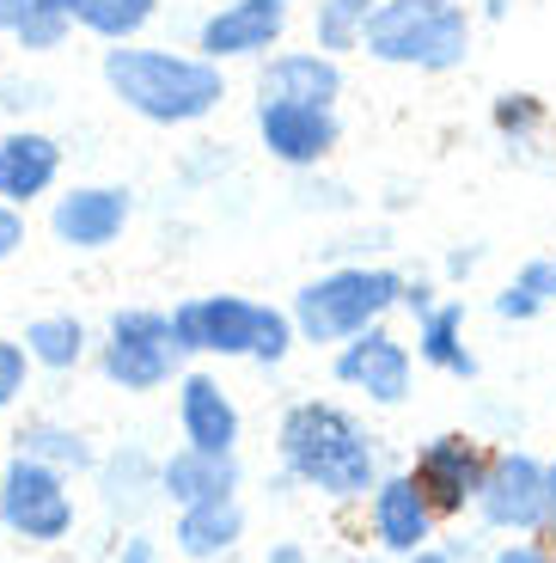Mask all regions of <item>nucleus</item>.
<instances>
[{"label":"nucleus","mask_w":556,"mask_h":563,"mask_svg":"<svg viewBox=\"0 0 556 563\" xmlns=\"http://www.w3.org/2000/svg\"><path fill=\"white\" fill-rule=\"evenodd\" d=\"M288 31V0H226L221 13L202 25L196 49L209 62H226V56H264L269 43Z\"/></svg>","instance_id":"nucleus-13"},{"label":"nucleus","mask_w":556,"mask_h":563,"mask_svg":"<svg viewBox=\"0 0 556 563\" xmlns=\"http://www.w3.org/2000/svg\"><path fill=\"white\" fill-rule=\"evenodd\" d=\"M238 490V460L233 453H196L178 448L171 460H159V496L171 508L209 503V496H233Z\"/></svg>","instance_id":"nucleus-18"},{"label":"nucleus","mask_w":556,"mask_h":563,"mask_svg":"<svg viewBox=\"0 0 556 563\" xmlns=\"http://www.w3.org/2000/svg\"><path fill=\"white\" fill-rule=\"evenodd\" d=\"M276 453L288 465V478L324 490L331 503H355V496H374L379 484V453L367 441V429L348 417L343 405H293L276 429Z\"/></svg>","instance_id":"nucleus-1"},{"label":"nucleus","mask_w":556,"mask_h":563,"mask_svg":"<svg viewBox=\"0 0 556 563\" xmlns=\"http://www.w3.org/2000/svg\"><path fill=\"white\" fill-rule=\"evenodd\" d=\"M416 362L441 367V374H453V380H477V355L465 350V307H459V300H446V307L422 312Z\"/></svg>","instance_id":"nucleus-20"},{"label":"nucleus","mask_w":556,"mask_h":563,"mask_svg":"<svg viewBox=\"0 0 556 563\" xmlns=\"http://www.w3.org/2000/svg\"><path fill=\"white\" fill-rule=\"evenodd\" d=\"M171 343L184 355H251V331H257V300L238 295H196L166 312Z\"/></svg>","instance_id":"nucleus-9"},{"label":"nucleus","mask_w":556,"mask_h":563,"mask_svg":"<svg viewBox=\"0 0 556 563\" xmlns=\"http://www.w3.org/2000/svg\"><path fill=\"white\" fill-rule=\"evenodd\" d=\"M178 362L184 350L171 343V319L154 307H123L104 331V350H98L104 380L123 393H159L166 380H178Z\"/></svg>","instance_id":"nucleus-6"},{"label":"nucleus","mask_w":556,"mask_h":563,"mask_svg":"<svg viewBox=\"0 0 556 563\" xmlns=\"http://www.w3.org/2000/svg\"><path fill=\"white\" fill-rule=\"evenodd\" d=\"M13 453H31V460H43V465H56V472H92L98 465V453H92V441L80 435V429H68V422H49V417H31L25 429L13 435Z\"/></svg>","instance_id":"nucleus-23"},{"label":"nucleus","mask_w":556,"mask_h":563,"mask_svg":"<svg viewBox=\"0 0 556 563\" xmlns=\"http://www.w3.org/2000/svg\"><path fill=\"white\" fill-rule=\"evenodd\" d=\"M257 92H264V104H331L343 92V68L324 49H293V56L269 62Z\"/></svg>","instance_id":"nucleus-17"},{"label":"nucleus","mask_w":556,"mask_h":563,"mask_svg":"<svg viewBox=\"0 0 556 563\" xmlns=\"http://www.w3.org/2000/svg\"><path fill=\"white\" fill-rule=\"evenodd\" d=\"M477 515L489 527H501V533H538L556 515V490H551L544 460H532V453H489Z\"/></svg>","instance_id":"nucleus-7"},{"label":"nucleus","mask_w":556,"mask_h":563,"mask_svg":"<svg viewBox=\"0 0 556 563\" xmlns=\"http://www.w3.org/2000/svg\"><path fill=\"white\" fill-rule=\"evenodd\" d=\"M49 227L74 252H104V245L123 240V227H129V190H116V184H80V190L56 197Z\"/></svg>","instance_id":"nucleus-11"},{"label":"nucleus","mask_w":556,"mask_h":563,"mask_svg":"<svg viewBox=\"0 0 556 563\" xmlns=\"http://www.w3.org/2000/svg\"><path fill=\"white\" fill-rule=\"evenodd\" d=\"M367 521H374L379 545L398 551V558H410V551H422L434 539V508L422 503V490L410 484V472L374 484V496H367Z\"/></svg>","instance_id":"nucleus-15"},{"label":"nucleus","mask_w":556,"mask_h":563,"mask_svg":"<svg viewBox=\"0 0 556 563\" xmlns=\"http://www.w3.org/2000/svg\"><path fill=\"white\" fill-rule=\"evenodd\" d=\"M159 13V0H86L80 7V25L104 43H129L147 19Z\"/></svg>","instance_id":"nucleus-24"},{"label":"nucleus","mask_w":556,"mask_h":563,"mask_svg":"<svg viewBox=\"0 0 556 563\" xmlns=\"http://www.w3.org/2000/svg\"><path fill=\"white\" fill-rule=\"evenodd\" d=\"M544 117V104L532 99V92H508V99H496V129L501 135H532Z\"/></svg>","instance_id":"nucleus-30"},{"label":"nucleus","mask_w":556,"mask_h":563,"mask_svg":"<svg viewBox=\"0 0 556 563\" xmlns=\"http://www.w3.org/2000/svg\"><path fill=\"white\" fill-rule=\"evenodd\" d=\"M483 472H489L483 441H471V435H434L429 448L416 453V465H410V484H416L422 503L434 508V521H453V515H465V508L477 503Z\"/></svg>","instance_id":"nucleus-8"},{"label":"nucleus","mask_w":556,"mask_h":563,"mask_svg":"<svg viewBox=\"0 0 556 563\" xmlns=\"http://www.w3.org/2000/svg\"><path fill=\"white\" fill-rule=\"evenodd\" d=\"M25 355L31 367H49V374H68V367L86 362V319H74V312H43V319L25 324Z\"/></svg>","instance_id":"nucleus-22"},{"label":"nucleus","mask_w":556,"mask_h":563,"mask_svg":"<svg viewBox=\"0 0 556 563\" xmlns=\"http://www.w3.org/2000/svg\"><path fill=\"white\" fill-rule=\"evenodd\" d=\"M269 563H307V551H300V545H276V551H269Z\"/></svg>","instance_id":"nucleus-36"},{"label":"nucleus","mask_w":556,"mask_h":563,"mask_svg":"<svg viewBox=\"0 0 556 563\" xmlns=\"http://www.w3.org/2000/svg\"><path fill=\"white\" fill-rule=\"evenodd\" d=\"M25 386H31V355H25V343L0 338V410L19 405V398H25Z\"/></svg>","instance_id":"nucleus-29"},{"label":"nucleus","mask_w":556,"mask_h":563,"mask_svg":"<svg viewBox=\"0 0 556 563\" xmlns=\"http://www.w3.org/2000/svg\"><path fill=\"white\" fill-rule=\"evenodd\" d=\"M410 563H453V551H434V545H422V551H410Z\"/></svg>","instance_id":"nucleus-37"},{"label":"nucleus","mask_w":556,"mask_h":563,"mask_svg":"<svg viewBox=\"0 0 556 563\" xmlns=\"http://www.w3.org/2000/svg\"><path fill=\"white\" fill-rule=\"evenodd\" d=\"M257 135L281 166H319L343 129H336L331 104H257Z\"/></svg>","instance_id":"nucleus-12"},{"label":"nucleus","mask_w":556,"mask_h":563,"mask_svg":"<svg viewBox=\"0 0 556 563\" xmlns=\"http://www.w3.org/2000/svg\"><path fill=\"white\" fill-rule=\"evenodd\" d=\"M0 527L19 539V545H62L74 533V490L68 472L13 453L0 465Z\"/></svg>","instance_id":"nucleus-5"},{"label":"nucleus","mask_w":556,"mask_h":563,"mask_svg":"<svg viewBox=\"0 0 556 563\" xmlns=\"http://www.w3.org/2000/svg\"><path fill=\"white\" fill-rule=\"evenodd\" d=\"M398 307H410V312H416V319H422V312L434 307V288H429V282H416V288L403 282V300H398Z\"/></svg>","instance_id":"nucleus-35"},{"label":"nucleus","mask_w":556,"mask_h":563,"mask_svg":"<svg viewBox=\"0 0 556 563\" xmlns=\"http://www.w3.org/2000/svg\"><path fill=\"white\" fill-rule=\"evenodd\" d=\"M374 7H379V0H324V7H319V49H324V56H331V49H355Z\"/></svg>","instance_id":"nucleus-26"},{"label":"nucleus","mask_w":556,"mask_h":563,"mask_svg":"<svg viewBox=\"0 0 556 563\" xmlns=\"http://www.w3.org/2000/svg\"><path fill=\"white\" fill-rule=\"evenodd\" d=\"M544 472H551V490H556V460H551V465H544Z\"/></svg>","instance_id":"nucleus-40"},{"label":"nucleus","mask_w":556,"mask_h":563,"mask_svg":"<svg viewBox=\"0 0 556 563\" xmlns=\"http://www.w3.org/2000/svg\"><path fill=\"white\" fill-rule=\"evenodd\" d=\"M288 350H293V319H288V312H276V307H257V331H251V362L276 367V362H288Z\"/></svg>","instance_id":"nucleus-27"},{"label":"nucleus","mask_w":556,"mask_h":563,"mask_svg":"<svg viewBox=\"0 0 556 563\" xmlns=\"http://www.w3.org/2000/svg\"><path fill=\"white\" fill-rule=\"evenodd\" d=\"M92 472H98V496H104L111 515H135L147 496H159V465L141 448H116L111 460H98Z\"/></svg>","instance_id":"nucleus-21"},{"label":"nucleus","mask_w":556,"mask_h":563,"mask_svg":"<svg viewBox=\"0 0 556 563\" xmlns=\"http://www.w3.org/2000/svg\"><path fill=\"white\" fill-rule=\"evenodd\" d=\"M362 43L391 68L446 74L471 49V13L459 0H379L362 25Z\"/></svg>","instance_id":"nucleus-3"},{"label":"nucleus","mask_w":556,"mask_h":563,"mask_svg":"<svg viewBox=\"0 0 556 563\" xmlns=\"http://www.w3.org/2000/svg\"><path fill=\"white\" fill-rule=\"evenodd\" d=\"M178 429L196 453H233L238 448V405L214 374H184L178 380Z\"/></svg>","instance_id":"nucleus-14"},{"label":"nucleus","mask_w":556,"mask_h":563,"mask_svg":"<svg viewBox=\"0 0 556 563\" xmlns=\"http://www.w3.org/2000/svg\"><path fill=\"white\" fill-rule=\"evenodd\" d=\"M25 245V209H13V202H0V264Z\"/></svg>","instance_id":"nucleus-31"},{"label":"nucleus","mask_w":556,"mask_h":563,"mask_svg":"<svg viewBox=\"0 0 556 563\" xmlns=\"http://www.w3.org/2000/svg\"><path fill=\"white\" fill-rule=\"evenodd\" d=\"M410 374H416V362H410V350L391 338L386 324H367V331H355L336 350V380L367 393L374 405H403L410 398Z\"/></svg>","instance_id":"nucleus-10"},{"label":"nucleus","mask_w":556,"mask_h":563,"mask_svg":"<svg viewBox=\"0 0 556 563\" xmlns=\"http://www.w3.org/2000/svg\"><path fill=\"white\" fill-rule=\"evenodd\" d=\"M68 25H74L68 13H56L49 0H37V7H31V19L13 31V37H19V49H31V56H43V49H62V37H68Z\"/></svg>","instance_id":"nucleus-28"},{"label":"nucleus","mask_w":556,"mask_h":563,"mask_svg":"<svg viewBox=\"0 0 556 563\" xmlns=\"http://www.w3.org/2000/svg\"><path fill=\"white\" fill-rule=\"evenodd\" d=\"M31 7H37V0H0V31H19L31 19Z\"/></svg>","instance_id":"nucleus-34"},{"label":"nucleus","mask_w":556,"mask_h":563,"mask_svg":"<svg viewBox=\"0 0 556 563\" xmlns=\"http://www.w3.org/2000/svg\"><path fill=\"white\" fill-rule=\"evenodd\" d=\"M104 86L147 123H196L226 99V74L209 56H171V49H104Z\"/></svg>","instance_id":"nucleus-2"},{"label":"nucleus","mask_w":556,"mask_h":563,"mask_svg":"<svg viewBox=\"0 0 556 563\" xmlns=\"http://www.w3.org/2000/svg\"><path fill=\"white\" fill-rule=\"evenodd\" d=\"M403 300V276L398 269H331V276L307 282L293 295V338L300 343H348L355 331L379 324L391 307Z\"/></svg>","instance_id":"nucleus-4"},{"label":"nucleus","mask_w":556,"mask_h":563,"mask_svg":"<svg viewBox=\"0 0 556 563\" xmlns=\"http://www.w3.org/2000/svg\"><path fill=\"white\" fill-rule=\"evenodd\" d=\"M544 300H551V257H538V264L520 269V276L496 295V312L501 319H538Z\"/></svg>","instance_id":"nucleus-25"},{"label":"nucleus","mask_w":556,"mask_h":563,"mask_svg":"<svg viewBox=\"0 0 556 563\" xmlns=\"http://www.w3.org/2000/svg\"><path fill=\"white\" fill-rule=\"evenodd\" d=\"M489 563H551V551H538V545H501Z\"/></svg>","instance_id":"nucleus-33"},{"label":"nucleus","mask_w":556,"mask_h":563,"mask_svg":"<svg viewBox=\"0 0 556 563\" xmlns=\"http://www.w3.org/2000/svg\"><path fill=\"white\" fill-rule=\"evenodd\" d=\"M56 172H62V141L37 135V129L0 135V202L31 209V202L56 184Z\"/></svg>","instance_id":"nucleus-16"},{"label":"nucleus","mask_w":556,"mask_h":563,"mask_svg":"<svg viewBox=\"0 0 556 563\" xmlns=\"http://www.w3.org/2000/svg\"><path fill=\"white\" fill-rule=\"evenodd\" d=\"M49 7H56V13H68V19H80V7H86V0H49Z\"/></svg>","instance_id":"nucleus-38"},{"label":"nucleus","mask_w":556,"mask_h":563,"mask_svg":"<svg viewBox=\"0 0 556 563\" xmlns=\"http://www.w3.org/2000/svg\"><path fill=\"white\" fill-rule=\"evenodd\" d=\"M116 563H159V551H154L147 533H129L123 545H116Z\"/></svg>","instance_id":"nucleus-32"},{"label":"nucleus","mask_w":556,"mask_h":563,"mask_svg":"<svg viewBox=\"0 0 556 563\" xmlns=\"http://www.w3.org/2000/svg\"><path fill=\"white\" fill-rule=\"evenodd\" d=\"M245 539V508L238 496H209V503H190L178 508V521H171V545L184 558H221Z\"/></svg>","instance_id":"nucleus-19"},{"label":"nucleus","mask_w":556,"mask_h":563,"mask_svg":"<svg viewBox=\"0 0 556 563\" xmlns=\"http://www.w3.org/2000/svg\"><path fill=\"white\" fill-rule=\"evenodd\" d=\"M551 300H556V257H551Z\"/></svg>","instance_id":"nucleus-39"}]
</instances>
